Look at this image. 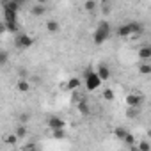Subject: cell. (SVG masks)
I'll return each instance as SVG.
<instances>
[{"label": "cell", "instance_id": "cell-10", "mask_svg": "<svg viewBox=\"0 0 151 151\" xmlns=\"http://www.w3.org/2000/svg\"><path fill=\"white\" fill-rule=\"evenodd\" d=\"M45 27H46V30H48V32H52V34L59 32V29H60V25H59V22H57V20H48V22L45 23Z\"/></svg>", "mask_w": 151, "mask_h": 151}, {"label": "cell", "instance_id": "cell-1", "mask_svg": "<svg viewBox=\"0 0 151 151\" xmlns=\"http://www.w3.org/2000/svg\"><path fill=\"white\" fill-rule=\"evenodd\" d=\"M110 34H112L110 23H109V22H100V25L96 27V30H94V34H93L94 45H103V43L110 37Z\"/></svg>", "mask_w": 151, "mask_h": 151}, {"label": "cell", "instance_id": "cell-9", "mask_svg": "<svg viewBox=\"0 0 151 151\" xmlns=\"http://www.w3.org/2000/svg\"><path fill=\"white\" fill-rule=\"evenodd\" d=\"M16 91L22 93V94H23V93H29V91H30V84H29V80H23V78L18 80V82H16Z\"/></svg>", "mask_w": 151, "mask_h": 151}, {"label": "cell", "instance_id": "cell-27", "mask_svg": "<svg viewBox=\"0 0 151 151\" xmlns=\"http://www.w3.org/2000/svg\"><path fill=\"white\" fill-rule=\"evenodd\" d=\"M29 119H30V116H29V114H23V116L20 117V121H22V124H25V123H27Z\"/></svg>", "mask_w": 151, "mask_h": 151}, {"label": "cell", "instance_id": "cell-13", "mask_svg": "<svg viewBox=\"0 0 151 151\" xmlns=\"http://www.w3.org/2000/svg\"><path fill=\"white\" fill-rule=\"evenodd\" d=\"M84 9L87 13H94L98 9V2H96V0H86V2H84Z\"/></svg>", "mask_w": 151, "mask_h": 151}, {"label": "cell", "instance_id": "cell-26", "mask_svg": "<svg viewBox=\"0 0 151 151\" xmlns=\"http://www.w3.org/2000/svg\"><path fill=\"white\" fill-rule=\"evenodd\" d=\"M6 62H7V53H6V52H2V55H0V64L6 66Z\"/></svg>", "mask_w": 151, "mask_h": 151}, {"label": "cell", "instance_id": "cell-30", "mask_svg": "<svg viewBox=\"0 0 151 151\" xmlns=\"http://www.w3.org/2000/svg\"><path fill=\"white\" fill-rule=\"evenodd\" d=\"M147 135H149V137H151V130H149V132H147Z\"/></svg>", "mask_w": 151, "mask_h": 151}, {"label": "cell", "instance_id": "cell-22", "mask_svg": "<svg viewBox=\"0 0 151 151\" xmlns=\"http://www.w3.org/2000/svg\"><path fill=\"white\" fill-rule=\"evenodd\" d=\"M53 137H55V139H64V128L53 130Z\"/></svg>", "mask_w": 151, "mask_h": 151}, {"label": "cell", "instance_id": "cell-11", "mask_svg": "<svg viewBox=\"0 0 151 151\" xmlns=\"http://www.w3.org/2000/svg\"><path fill=\"white\" fill-rule=\"evenodd\" d=\"M139 57H140L142 60H147V59H151V46H149V45H146V46H140V50H139Z\"/></svg>", "mask_w": 151, "mask_h": 151}, {"label": "cell", "instance_id": "cell-6", "mask_svg": "<svg viewBox=\"0 0 151 151\" xmlns=\"http://www.w3.org/2000/svg\"><path fill=\"white\" fill-rule=\"evenodd\" d=\"M48 126H50L52 130H57V128H64V126H66V121H64L62 117H59V116H52V117L48 119Z\"/></svg>", "mask_w": 151, "mask_h": 151}, {"label": "cell", "instance_id": "cell-7", "mask_svg": "<svg viewBox=\"0 0 151 151\" xmlns=\"http://www.w3.org/2000/svg\"><path fill=\"white\" fill-rule=\"evenodd\" d=\"M46 11H48V9H46V4H39V2H37L36 6H32V9H30V13H32L34 16H45Z\"/></svg>", "mask_w": 151, "mask_h": 151}, {"label": "cell", "instance_id": "cell-23", "mask_svg": "<svg viewBox=\"0 0 151 151\" xmlns=\"http://www.w3.org/2000/svg\"><path fill=\"white\" fill-rule=\"evenodd\" d=\"M123 140H124L126 144H130V146H133V142H135V139H133V135H132V133H126Z\"/></svg>", "mask_w": 151, "mask_h": 151}, {"label": "cell", "instance_id": "cell-14", "mask_svg": "<svg viewBox=\"0 0 151 151\" xmlns=\"http://www.w3.org/2000/svg\"><path fill=\"white\" fill-rule=\"evenodd\" d=\"M130 25H132L133 36H139V34H142V32H144V27H142V23H139V22H130Z\"/></svg>", "mask_w": 151, "mask_h": 151}, {"label": "cell", "instance_id": "cell-2", "mask_svg": "<svg viewBox=\"0 0 151 151\" xmlns=\"http://www.w3.org/2000/svg\"><path fill=\"white\" fill-rule=\"evenodd\" d=\"M84 82H86V89L87 91H96V89H100L103 80L100 78L98 71H94L93 68H87L86 73H84Z\"/></svg>", "mask_w": 151, "mask_h": 151}, {"label": "cell", "instance_id": "cell-24", "mask_svg": "<svg viewBox=\"0 0 151 151\" xmlns=\"http://www.w3.org/2000/svg\"><path fill=\"white\" fill-rule=\"evenodd\" d=\"M100 7H101V11H103V13H109V11H110V2H109V0H105V2H101V6H100Z\"/></svg>", "mask_w": 151, "mask_h": 151}, {"label": "cell", "instance_id": "cell-4", "mask_svg": "<svg viewBox=\"0 0 151 151\" xmlns=\"http://www.w3.org/2000/svg\"><path fill=\"white\" fill-rule=\"evenodd\" d=\"M142 101H144V96L139 94V93H128L126 98H124L126 107H137V109H139V107L142 105Z\"/></svg>", "mask_w": 151, "mask_h": 151}, {"label": "cell", "instance_id": "cell-18", "mask_svg": "<svg viewBox=\"0 0 151 151\" xmlns=\"http://www.w3.org/2000/svg\"><path fill=\"white\" fill-rule=\"evenodd\" d=\"M14 133H16V135L20 137V139H23V137L27 135V128H25V126L22 124V126H18V128H16V132H14Z\"/></svg>", "mask_w": 151, "mask_h": 151}, {"label": "cell", "instance_id": "cell-19", "mask_svg": "<svg viewBox=\"0 0 151 151\" xmlns=\"http://www.w3.org/2000/svg\"><path fill=\"white\" fill-rule=\"evenodd\" d=\"M126 133H128V132H126L124 128H116V130H114V135H116L117 139H124Z\"/></svg>", "mask_w": 151, "mask_h": 151}, {"label": "cell", "instance_id": "cell-28", "mask_svg": "<svg viewBox=\"0 0 151 151\" xmlns=\"http://www.w3.org/2000/svg\"><path fill=\"white\" fill-rule=\"evenodd\" d=\"M37 2H39V4H46V2H48V0H37Z\"/></svg>", "mask_w": 151, "mask_h": 151}, {"label": "cell", "instance_id": "cell-8", "mask_svg": "<svg viewBox=\"0 0 151 151\" xmlns=\"http://www.w3.org/2000/svg\"><path fill=\"white\" fill-rule=\"evenodd\" d=\"M96 71H98V75H100L101 80H109V78H110V69H109L105 64H100V66L96 68Z\"/></svg>", "mask_w": 151, "mask_h": 151}, {"label": "cell", "instance_id": "cell-20", "mask_svg": "<svg viewBox=\"0 0 151 151\" xmlns=\"http://www.w3.org/2000/svg\"><path fill=\"white\" fill-rule=\"evenodd\" d=\"M18 139H20V137H18L16 133H14V135H7V137H4V140H6L7 144H16Z\"/></svg>", "mask_w": 151, "mask_h": 151}, {"label": "cell", "instance_id": "cell-17", "mask_svg": "<svg viewBox=\"0 0 151 151\" xmlns=\"http://www.w3.org/2000/svg\"><path fill=\"white\" fill-rule=\"evenodd\" d=\"M103 98H105L107 101H112V100L116 98V94H114L112 89H105V91H103Z\"/></svg>", "mask_w": 151, "mask_h": 151}, {"label": "cell", "instance_id": "cell-3", "mask_svg": "<svg viewBox=\"0 0 151 151\" xmlns=\"http://www.w3.org/2000/svg\"><path fill=\"white\" fill-rule=\"evenodd\" d=\"M32 37L29 36V34H16L14 36V45H16V48H20V50H29L30 46H32Z\"/></svg>", "mask_w": 151, "mask_h": 151}, {"label": "cell", "instance_id": "cell-29", "mask_svg": "<svg viewBox=\"0 0 151 151\" xmlns=\"http://www.w3.org/2000/svg\"><path fill=\"white\" fill-rule=\"evenodd\" d=\"M14 2H18V4H23V2H25V0H14Z\"/></svg>", "mask_w": 151, "mask_h": 151}, {"label": "cell", "instance_id": "cell-21", "mask_svg": "<svg viewBox=\"0 0 151 151\" xmlns=\"http://www.w3.org/2000/svg\"><path fill=\"white\" fill-rule=\"evenodd\" d=\"M135 116H137V107H128L126 117H135Z\"/></svg>", "mask_w": 151, "mask_h": 151}, {"label": "cell", "instance_id": "cell-5", "mask_svg": "<svg viewBox=\"0 0 151 151\" xmlns=\"http://www.w3.org/2000/svg\"><path fill=\"white\" fill-rule=\"evenodd\" d=\"M116 34H117L119 37H123V39H126V37H133V30H132L130 22H128V23L119 25V27H117V30H116Z\"/></svg>", "mask_w": 151, "mask_h": 151}, {"label": "cell", "instance_id": "cell-25", "mask_svg": "<svg viewBox=\"0 0 151 151\" xmlns=\"http://www.w3.org/2000/svg\"><path fill=\"white\" fill-rule=\"evenodd\" d=\"M151 146H149V142H146V140H142V142H139V149L140 151H147Z\"/></svg>", "mask_w": 151, "mask_h": 151}, {"label": "cell", "instance_id": "cell-16", "mask_svg": "<svg viewBox=\"0 0 151 151\" xmlns=\"http://www.w3.org/2000/svg\"><path fill=\"white\" fill-rule=\"evenodd\" d=\"M78 112H80V114H89V103H87L86 100H80V103H78Z\"/></svg>", "mask_w": 151, "mask_h": 151}, {"label": "cell", "instance_id": "cell-15", "mask_svg": "<svg viewBox=\"0 0 151 151\" xmlns=\"http://www.w3.org/2000/svg\"><path fill=\"white\" fill-rule=\"evenodd\" d=\"M139 73L140 75H151V64L149 62H144L139 66Z\"/></svg>", "mask_w": 151, "mask_h": 151}, {"label": "cell", "instance_id": "cell-12", "mask_svg": "<svg viewBox=\"0 0 151 151\" xmlns=\"http://www.w3.org/2000/svg\"><path fill=\"white\" fill-rule=\"evenodd\" d=\"M80 84H82V80H80V78L73 77V78H69V80H68V84H66V86H68V89H69V91H77V89L80 87Z\"/></svg>", "mask_w": 151, "mask_h": 151}]
</instances>
